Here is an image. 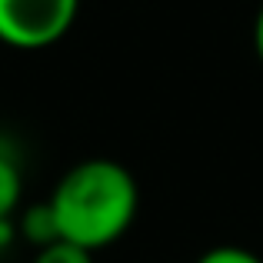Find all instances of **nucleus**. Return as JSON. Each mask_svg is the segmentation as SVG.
<instances>
[{"instance_id": "7", "label": "nucleus", "mask_w": 263, "mask_h": 263, "mask_svg": "<svg viewBox=\"0 0 263 263\" xmlns=\"http://www.w3.org/2000/svg\"><path fill=\"white\" fill-rule=\"evenodd\" d=\"M13 237H17V227H13V220H0V253H4L7 247L13 243Z\"/></svg>"}, {"instance_id": "5", "label": "nucleus", "mask_w": 263, "mask_h": 263, "mask_svg": "<svg viewBox=\"0 0 263 263\" xmlns=\"http://www.w3.org/2000/svg\"><path fill=\"white\" fill-rule=\"evenodd\" d=\"M33 263H93V253L84 250L77 243H67V240H57V243L37 250Z\"/></svg>"}, {"instance_id": "2", "label": "nucleus", "mask_w": 263, "mask_h": 263, "mask_svg": "<svg viewBox=\"0 0 263 263\" xmlns=\"http://www.w3.org/2000/svg\"><path fill=\"white\" fill-rule=\"evenodd\" d=\"M80 0H0V44L17 50H44L67 37Z\"/></svg>"}, {"instance_id": "6", "label": "nucleus", "mask_w": 263, "mask_h": 263, "mask_svg": "<svg viewBox=\"0 0 263 263\" xmlns=\"http://www.w3.org/2000/svg\"><path fill=\"white\" fill-rule=\"evenodd\" d=\"M197 263H263L257 253L243 250V247H213L206 250Z\"/></svg>"}, {"instance_id": "3", "label": "nucleus", "mask_w": 263, "mask_h": 263, "mask_svg": "<svg viewBox=\"0 0 263 263\" xmlns=\"http://www.w3.org/2000/svg\"><path fill=\"white\" fill-rule=\"evenodd\" d=\"M20 193H24V174H20L17 143L0 134V220H13Z\"/></svg>"}, {"instance_id": "1", "label": "nucleus", "mask_w": 263, "mask_h": 263, "mask_svg": "<svg viewBox=\"0 0 263 263\" xmlns=\"http://www.w3.org/2000/svg\"><path fill=\"white\" fill-rule=\"evenodd\" d=\"M47 203L57 217L60 240L93 253L117 243L130 230L137 203H140V190L123 163L93 157V160L73 163L57 180Z\"/></svg>"}, {"instance_id": "8", "label": "nucleus", "mask_w": 263, "mask_h": 263, "mask_svg": "<svg viewBox=\"0 0 263 263\" xmlns=\"http://www.w3.org/2000/svg\"><path fill=\"white\" fill-rule=\"evenodd\" d=\"M253 47H257V57L263 64V4H260V13H257V24H253Z\"/></svg>"}, {"instance_id": "4", "label": "nucleus", "mask_w": 263, "mask_h": 263, "mask_svg": "<svg viewBox=\"0 0 263 263\" xmlns=\"http://www.w3.org/2000/svg\"><path fill=\"white\" fill-rule=\"evenodd\" d=\"M17 227V233L27 240V243H33L37 250H44V247H50V243H57L60 240V230H57V217H53V210H50V203H33V206H27L24 213H20V223H13Z\"/></svg>"}]
</instances>
